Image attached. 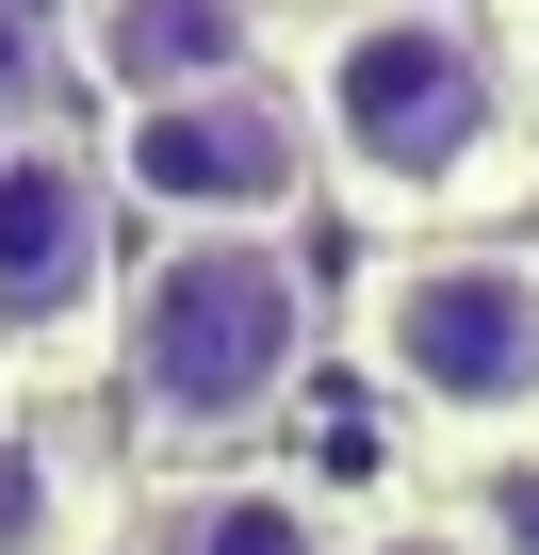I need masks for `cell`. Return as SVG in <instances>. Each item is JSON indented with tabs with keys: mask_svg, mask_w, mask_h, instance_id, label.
<instances>
[{
	"mask_svg": "<svg viewBox=\"0 0 539 555\" xmlns=\"http://www.w3.org/2000/svg\"><path fill=\"white\" fill-rule=\"evenodd\" d=\"M295 115H311V164L344 212H376L393 245L409 229H490V196H523L539 131L506 99V50H490V0H328V17L279 50Z\"/></svg>",
	"mask_w": 539,
	"mask_h": 555,
	"instance_id": "6da1fadb",
	"label": "cell"
},
{
	"mask_svg": "<svg viewBox=\"0 0 539 555\" xmlns=\"http://www.w3.org/2000/svg\"><path fill=\"white\" fill-rule=\"evenodd\" d=\"M311 344H328V278L295 261V229H147L99 311V392L180 474L279 425L311 392Z\"/></svg>",
	"mask_w": 539,
	"mask_h": 555,
	"instance_id": "7a4b0ae2",
	"label": "cell"
},
{
	"mask_svg": "<svg viewBox=\"0 0 539 555\" xmlns=\"http://www.w3.org/2000/svg\"><path fill=\"white\" fill-rule=\"evenodd\" d=\"M360 376L393 392L409 441L474 457H539V229H409L360 261L344 295Z\"/></svg>",
	"mask_w": 539,
	"mask_h": 555,
	"instance_id": "3957f363",
	"label": "cell"
},
{
	"mask_svg": "<svg viewBox=\"0 0 539 555\" xmlns=\"http://www.w3.org/2000/svg\"><path fill=\"white\" fill-rule=\"evenodd\" d=\"M99 164H115L131 245H147V229H295V212L328 196L311 115H295L279 66H261V82H213V99H164V115H115Z\"/></svg>",
	"mask_w": 539,
	"mask_h": 555,
	"instance_id": "277c9868",
	"label": "cell"
},
{
	"mask_svg": "<svg viewBox=\"0 0 539 555\" xmlns=\"http://www.w3.org/2000/svg\"><path fill=\"white\" fill-rule=\"evenodd\" d=\"M131 278V212H115V164L99 131H0V360H50V344H99Z\"/></svg>",
	"mask_w": 539,
	"mask_h": 555,
	"instance_id": "5b68a950",
	"label": "cell"
},
{
	"mask_svg": "<svg viewBox=\"0 0 539 555\" xmlns=\"http://www.w3.org/2000/svg\"><path fill=\"white\" fill-rule=\"evenodd\" d=\"M50 34H66V99H99V131L279 66V17L261 0H50Z\"/></svg>",
	"mask_w": 539,
	"mask_h": 555,
	"instance_id": "8992f818",
	"label": "cell"
},
{
	"mask_svg": "<svg viewBox=\"0 0 539 555\" xmlns=\"http://www.w3.org/2000/svg\"><path fill=\"white\" fill-rule=\"evenodd\" d=\"M115 539H131V555H328V539H344V490H311V474H279V457H180V474L131 490Z\"/></svg>",
	"mask_w": 539,
	"mask_h": 555,
	"instance_id": "52a82bcc",
	"label": "cell"
},
{
	"mask_svg": "<svg viewBox=\"0 0 539 555\" xmlns=\"http://www.w3.org/2000/svg\"><path fill=\"white\" fill-rule=\"evenodd\" d=\"M115 457L50 409H0V555H115Z\"/></svg>",
	"mask_w": 539,
	"mask_h": 555,
	"instance_id": "ba28073f",
	"label": "cell"
},
{
	"mask_svg": "<svg viewBox=\"0 0 539 555\" xmlns=\"http://www.w3.org/2000/svg\"><path fill=\"white\" fill-rule=\"evenodd\" d=\"M458 539L474 555H539V457H474L458 474Z\"/></svg>",
	"mask_w": 539,
	"mask_h": 555,
	"instance_id": "9c48e42d",
	"label": "cell"
},
{
	"mask_svg": "<svg viewBox=\"0 0 539 555\" xmlns=\"http://www.w3.org/2000/svg\"><path fill=\"white\" fill-rule=\"evenodd\" d=\"M50 82H66V34L34 0H0V131H50Z\"/></svg>",
	"mask_w": 539,
	"mask_h": 555,
	"instance_id": "30bf717a",
	"label": "cell"
},
{
	"mask_svg": "<svg viewBox=\"0 0 539 555\" xmlns=\"http://www.w3.org/2000/svg\"><path fill=\"white\" fill-rule=\"evenodd\" d=\"M328 555H474V539H458V506H344Z\"/></svg>",
	"mask_w": 539,
	"mask_h": 555,
	"instance_id": "8fae6325",
	"label": "cell"
},
{
	"mask_svg": "<svg viewBox=\"0 0 539 555\" xmlns=\"http://www.w3.org/2000/svg\"><path fill=\"white\" fill-rule=\"evenodd\" d=\"M490 50H506V99H523V131H539V0H490Z\"/></svg>",
	"mask_w": 539,
	"mask_h": 555,
	"instance_id": "7c38bea8",
	"label": "cell"
}]
</instances>
